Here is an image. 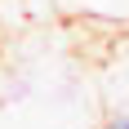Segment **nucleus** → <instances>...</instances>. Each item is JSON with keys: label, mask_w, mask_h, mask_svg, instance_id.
Wrapping results in <instances>:
<instances>
[{"label": "nucleus", "mask_w": 129, "mask_h": 129, "mask_svg": "<svg viewBox=\"0 0 129 129\" xmlns=\"http://www.w3.org/2000/svg\"><path fill=\"white\" fill-rule=\"evenodd\" d=\"M107 129H129V116H120V120H111Z\"/></svg>", "instance_id": "f257e3e1"}]
</instances>
